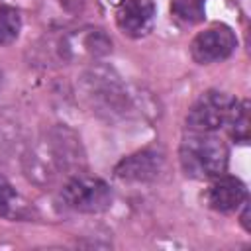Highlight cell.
<instances>
[{
    "label": "cell",
    "mask_w": 251,
    "mask_h": 251,
    "mask_svg": "<svg viewBox=\"0 0 251 251\" xmlns=\"http://www.w3.org/2000/svg\"><path fill=\"white\" fill-rule=\"evenodd\" d=\"M84 155L78 137L65 129L53 127L47 131L25 157V175L39 186H47L61 176L76 175Z\"/></svg>",
    "instance_id": "1"
},
{
    "label": "cell",
    "mask_w": 251,
    "mask_h": 251,
    "mask_svg": "<svg viewBox=\"0 0 251 251\" xmlns=\"http://www.w3.org/2000/svg\"><path fill=\"white\" fill-rule=\"evenodd\" d=\"M229 151L226 143L204 131H192L180 143V165L194 178H216L227 169Z\"/></svg>",
    "instance_id": "2"
},
{
    "label": "cell",
    "mask_w": 251,
    "mask_h": 251,
    "mask_svg": "<svg viewBox=\"0 0 251 251\" xmlns=\"http://www.w3.org/2000/svg\"><path fill=\"white\" fill-rule=\"evenodd\" d=\"M59 198L67 210L80 214H98L112 204V190L102 178L76 175L61 188Z\"/></svg>",
    "instance_id": "3"
},
{
    "label": "cell",
    "mask_w": 251,
    "mask_h": 251,
    "mask_svg": "<svg viewBox=\"0 0 251 251\" xmlns=\"http://www.w3.org/2000/svg\"><path fill=\"white\" fill-rule=\"evenodd\" d=\"M237 106V100L224 94L210 90L200 96V100L190 108L186 116V124L190 131H204V133H214L222 126L227 124L233 108Z\"/></svg>",
    "instance_id": "4"
},
{
    "label": "cell",
    "mask_w": 251,
    "mask_h": 251,
    "mask_svg": "<svg viewBox=\"0 0 251 251\" xmlns=\"http://www.w3.org/2000/svg\"><path fill=\"white\" fill-rule=\"evenodd\" d=\"M237 39L233 31L226 25H216L206 31H200L190 43V55L196 63L208 65L227 59L235 51Z\"/></svg>",
    "instance_id": "5"
},
{
    "label": "cell",
    "mask_w": 251,
    "mask_h": 251,
    "mask_svg": "<svg viewBox=\"0 0 251 251\" xmlns=\"http://www.w3.org/2000/svg\"><path fill=\"white\" fill-rule=\"evenodd\" d=\"M110 39L100 29H82L65 35L59 41V53L67 59L80 57H100L110 51Z\"/></svg>",
    "instance_id": "6"
},
{
    "label": "cell",
    "mask_w": 251,
    "mask_h": 251,
    "mask_svg": "<svg viewBox=\"0 0 251 251\" xmlns=\"http://www.w3.org/2000/svg\"><path fill=\"white\" fill-rule=\"evenodd\" d=\"M163 167V153L157 149H143L126 159L116 167V176L131 182H145L155 178Z\"/></svg>",
    "instance_id": "7"
},
{
    "label": "cell",
    "mask_w": 251,
    "mask_h": 251,
    "mask_svg": "<svg viewBox=\"0 0 251 251\" xmlns=\"http://www.w3.org/2000/svg\"><path fill=\"white\" fill-rule=\"evenodd\" d=\"M153 20H155L153 0H126L116 14L118 27L129 37L145 35L151 29Z\"/></svg>",
    "instance_id": "8"
},
{
    "label": "cell",
    "mask_w": 251,
    "mask_h": 251,
    "mask_svg": "<svg viewBox=\"0 0 251 251\" xmlns=\"http://www.w3.org/2000/svg\"><path fill=\"white\" fill-rule=\"evenodd\" d=\"M245 198H247L245 184L235 176H224V175H220V178L206 192L208 206L218 212H233L241 204H245Z\"/></svg>",
    "instance_id": "9"
},
{
    "label": "cell",
    "mask_w": 251,
    "mask_h": 251,
    "mask_svg": "<svg viewBox=\"0 0 251 251\" xmlns=\"http://www.w3.org/2000/svg\"><path fill=\"white\" fill-rule=\"evenodd\" d=\"M31 210L27 202L22 200V196L14 190V186L0 176V216L12 218V220H24L29 218Z\"/></svg>",
    "instance_id": "10"
},
{
    "label": "cell",
    "mask_w": 251,
    "mask_h": 251,
    "mask_svg": "<svg viewBox=\"0 0 251 251\" xmlns=\"http://www.w3.org/2000/svg\"><path fill=\"white\" fill-rule=\"evenodd\" d=\"M41 4L47 22L53 25H65L73 22L82 10V0H41Z\"/></svg>",
    "instance_id": "11"
},
{
    "label": "cell",
    "mask_w": 251,
    "mask_h": 251,
    "mask_svg": "<svg viewBox=\"0 0 251 251\" xmlns=\"http://www.w3.org/2000/svg\"><path fill=\"white\" fill-rule=\"evenodd\" d=\"M226 126L229 129V135L235 141L245 143L249 139V104L247 102H237V106L233 108Z\"/></svg>",
    "instance_id": "12"
},
{
    "label": "cell",
    "mask_w": 251,
    "mask_h": 251,
    "mask_svg": "<svg viewBox=\"0 0 251 251\" xmlns=\"http://www.w3.org/2000/svg\"><path fill=\"white\" fill-rule=\"evenodd\" d=\"M22 29L20 12L12 6H0V45L12 43Z\"/></svg>",
    "instance_id": "13"
},
{
    "label": "cell",
    "mask_w": 251,
    "mask_h": 251,
    "mask_svg": "<svg viewBox=\"0 0 251 251\" xmlns=\"http://www.w3.org/2000/svg\"><path fill=\"white\" fill-rule=\"evenodd\" d=\"M171 10L175 18L184 24H198L204 20V0H173Z\"/></svg>",
    "instance_id": "14"
},
{
    "label": "cell",
    "mask_w": 251,
    "mask_h": 251,
    "mask_svg": "<svg viewBox=\"0 0 251 251\" xmlns=\"http://www.w3.org/2000/svg\"><path fill=\"white\" fill-rule=\"evenodd\" d=\"M18 135V126L14 120H10L6 114H0V153L16 139Z\"/></svg>",
    "instance_id": "15"
},
{
    "label": "cell",
    "mask_w": 251,
    "mask_h": 251,
    "mask_svg": "<svg viewBox=\"0 0 251 251\" xmlns=\"http://www.w3.org/2000/svg\"><path fill=\"white\" fill-rule=\"evenodd\" d=\"M0 84H2V71H0Z\"/></svg>",
    "instance_id": "16"
}]
</instances>
